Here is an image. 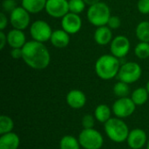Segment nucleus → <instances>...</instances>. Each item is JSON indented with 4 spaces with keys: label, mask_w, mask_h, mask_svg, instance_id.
<instances>
[{
    "label": "nucleus",
    "mask_w": 149,
    "mask_h": 149,
    "mask_svg": "<svg viewBox=\"0 0 149 149\" xmlns=\"http://www.w3.org/2000/svg\"><path fill=\"white\" fill-rule=\"evenodd\" d=\"M24 62L35 70H44L51 63V54L44 43L35 40L27 41L22 48Z\"/></svg>",
    "instance_id": "1"
},
{
    "label": "nucleus",
    "mask_w": 149,
    "mask_h": 149,
    "mask_svg": "<svg viewBox=\"0 0 149 149\" xmlns=\"http://www.w3.org/2000/svg\"><path fill=\"white\" fill-rule=\"evenodd\" d=\"M120 65V58L112 54H104L96 60L94 70L100 79L110 80L118 76Z\"/></svg>",
    "instance_id": "2"
},
{
    "label": "nucleus",
    "mask_w": 149,
    "mask_h": 149,
    "mask_svg": "<svg viewBox=\"0 0 149 149\" xmlns=\"http://www.w3.org/2000/svg\"><path fill=\"white\" fill-rule=\"evenodd\" d=\"M107 136L113 142L122 143L127 141L129 134V128L127 123L120 118L112 117L104 124Z\"/></svg>",
    "instance_id": "3"
},
{
    "label": "nucleus",
    "mask_w": 149,
    "mask_h": 149,
    "mask_svg": "<svg viewBox=\"0 0 149 149\" xmlns=\"http://www.w3.org/2000/svg\"><path fill=\"white\" fill-rule=\"evenodd\" d=\"M111 16L110 7L101 1L89 6L86 12L87 20L96 27L107 25Z\"/></svg>",
    "instance_id": "4"
},
{
    "label": "nucleus",
    "mask_w": 149,
    "mask_h": 149,
    "mask_svg": "<svg viewBox=\"0 0 149 149\" xmlns=\"http://www.w3.org/2000/svg\"><path fill=\"white\" fill-rule=\"evenodd\" d=\"M79 141L84 149H100L104 144V137L94 128L83 129L79 134Z\"/></svg>",
    "instance_id": "5"
},
{
    "label": "nucleus",
    "mask_w": 149,
    "mask_h": 149,
    "mask_svg": "<svg viewBox=\"0 0 149 149\" xmlns=\"http://www.w3.org/2000/svg\"><path fill=\"white\" fill-rule=\"evenodd\" d=\"M142 74L141 66L136 62H126L120 65L117 78L127 84L137 82Z\"/></svg>",
    "instance_id": "6"
},
{
    "label": "nucleus",
    "mask_w": 149,
    "mask_h": 149,
    "mask_svg": "<svg viewBox=\"0 0 149 149\" xmlns=\"http://www.w3.org/2000/svg\"><path fill=\"white\" fill-rule=\"evenodd\" d=\"M52 30L51 25L45 20H36L30 26V34L33 40L45 43L51 39Z\"/></svg>",
    "instance_id": "7"
},
{
    "label": "nucleus",
    "mask_w": 149,
    "mask_h": 149,
    "mask_svg": "<svg viewBox=\"0 0 149 149\" xmlns=\"http://www.w3.org/2000/svg\"><path fill=\"white\" fill-rule=\"evenodd\" d=\"M135 109L136 105L132 99L128 97L118 98L112 107L113 113L115 115V117L122 120L133 115V113L135 112Z\"/></svg>",
    "instance_id": "8"
},
{
    "label": "nucleus",
    "mask_w": 149,
    "mask_h": 149,
    "mask_svg": "<svg viewBox=\"0 0 149 149\" xmlns=\"http://www.w3.org/2000/svg\"><path fill=\"white\" fill-rule=\"evenodd\" d=\"M30 14L24 7L17 6L10 13V23L13 28L18 30H25L30 25L31 17Z\"/></svg>",
    "instance_id": "9"
},
{
    "label": "nucleus",
    "mask_w": 149,
    "mask_h": 149,
    "mask_svg": "<svg viewBox=\"0 0 149 149\" xmlns=\"http://www.w3.org/2000/svg\"><path fill=\"white\" fill-rule=\"evenodd\" d=\"M131 44L129 39L123 35H119L113 38L110 43V52L111 54L118 58H125L130 51Z\"/></svg>",
    "instance_id": "10"
},
{
    "label": "nucleus",
    "mask_w": 149,
    "mask_h": 149,
    "mask_svg": "<svg viewBox=\"0 0 149 149\" xmlns=\"http://www.w3.org/2000/svg\"><path fill=\"white\" fill-rule=\"evenodd\" d=\"M45 10L54 18H62L69 11V0H47Z\"/></svg>",
    "instance_id": "11"
},
{
    "label": "nucleus",
    "mask_w": 149,
    "mask_h": 149,
    "mask_svg": "<svg viewBox=\"0 0 149 149\" xmlns=\"http://www.w3.org/2000/svg\"><path fill=\"white\" fill-rule=\"evenodd\" d=\"M61 27L70 35L76 34L82 28V19L79 14L68 12L61 18Z\"/></svg>",
    "instance_id": "12"
},
{
    "label": "nucleus",
    "mask_w": 149,
    "mask_h": 149,
    "mask_svg": "<svg viewBox=\"0 0 149 149\" xmlns=\"http://www.w3.org/2000/svg\"><path fill=\"white\" fill-rule=\"evenodd\" d=\"M127 142L131 149H141L148 143L147 133L143 129L134 128L129 132Z\"/></svg>",
    "instance_id": "13"
},
{
    "label": "nucleus",
    "mask_w": 149,
    "mask_h": 149,
    "mask_svg": "<svg viewBox=\"0 0 149 149\" xmlns=\"http://www.w3.org/2000/svg\"><path fill=\"white\" fill-rule=\"evenodd\" d=\"M67 105L72 109H81L86 104V94L78 89L71 90L65 97Z\"/></svg>",
    "instance_id": "14"
},
{
    "label": "nucleus",
    "mask_w": 149,
    "mask_h": 149,
    "mask_svg": "<svg viewBox=\"0 0 149 149\" xmlns=\"http://www.w3.org/2000/svg\"><path fill=\"white\" fill-rule=\"evenodd\" d=\"M26 42L25 34L22 30L13 28L7 33V44L11 48H23Z\"/></svg>",
    "instance_id": "15"
},
{
    "label": "nucleus",
    "mask_w": 149,
    "mask_h": 149,
    "mask_svg": "<svg viewBox=\"0 0 149 149\" xmlns=\"http://www.w3.org/2000/svg\"><path fill=\"white\" fill-rule=\"evenodd\" d=\"M93 38L99 45H107L113 40V31L107 25L97 27L94 31Z\"/></svg>",
    "instance_id": "16"
},
{
    "label": "nucleus",
    "mask_w": 149,
    "mask_h": 149,
    "mask_svg": "<svg viewBox=\"0 0 149 149\" xmlns=\"http://www.w3.org/2000/svg\"><path fill=\"white\" fill-rule=\"evenodd\" d=\"M50 42L58 49L65 48L70 44V34L63 29L56 30L52 32Z\"/></svg>",
    "instance_id": "17"
},
{
    "label": "nucleus",
    "mask_w": 149,
    "mask_h": 149,
    "mask_svg": "<svg viewBox=\"0 0 149 149\" xmlns=\"http://www.w3.org/2000/svg\"><path fill=\"white\" fill-rule=\"evenodd\" d=\"M20 146L19 136L13 132L2 134L0 137V149H18Z\"/></svg>",
    "instance_id": "18"
},
{
    "label": "nucleus",
    "mask_w": 149,
    "mask_h": 149,
    "mask_svg": "<svg viewBox=\"0 0 149 149\" xmlns=\"http://www.w3.org/2000/svg\"><path fill=\"white\" fill-rule=\"evenodd\" d=\"M47 0H21V6L29 13L37 14L45 9Z\"/></svg>",
    "instance_id": "19"
},
{
    "label": "nucleus",
    "mask_w": 149,
    "mask_h": 149,
    "mask_svg": "<svg viewBox=\"0 0 149 149\" xmlns=\"http://www.w3.org/2000/svg\"><path fill=\"white\" fill-rule=\"evenodd\" d=\"M112 113H113V110L110 108L109 106L106 104H100L96 107L93 115L96 120H98L100 123L105 124L107 121H108L112 118Z\"/></svg>",
    "instance_id": "20"
},
{
    "label": "nucleus",
    "mask_w": 149,
    "mask_h": 149,
    "mask_svg": "<svg viewBox=\"0 0 149 149\" xmlns=\"http://www.w3.org/2000/svg\"><path fill=\"white\" fill-rule=\"evenodd\" d=\"M149 93L146 87H138L131 94V99L136 106H142L148 100Z\"/></svg>",
    "instance_id": "21"
},
{
    "label": "nucleus",
    "mask_w": 149,
    "mask_h": 149,
    "mask_svg": "<svg viewBox=\"0 0 149 149\" xmlns=\"http://www.w3.org/2000/svg\"><path fill=\"white\" fill-rule=\"evenodd\" d=\"M135 35L140 42L149 43V21H142L137 24Z\"/></svg>",
    "instance_id": "22"
},
{
    "label": "nucleus",
    "mask_w": 149,
    "mask_h": 149,
    "mask_svg": "<svg viewBox=\"0 0 149 149\" xmlns=\"http://www.w3.org/2000/svg\"><path fill=\"white\" fill-rule=\"evenodd\" d=\"M79 139L72 135H65L59 141V149H80Z\"/></svg>",
    "instance_id": "23"
},
{
    "label": "nucleus",
    "mask_w": 149,
    "mask_h": 149,
    "mask_svg": "<svg viewBox=\"0 0 149 149\" xmlns=\"http://www.w3.org/2000/svg\"><path fill=\"white\" fill-rule=\"evenodd\" d=\"M113 93L115 94V96H117L118 98L128 97V95L130 93L129 84H127V83H125L123 81L119 80L113 86Z\"/></svg>",
    "instance_id": "24"
},
{
    "label": "nucleus",
    "mask_w": 149,
    "mask_h": 149,
    "mask_svg": "<svg viewBox=\"0 0 149 149\" xmlns=\"http://www.w3.org/2000/svg\"><path fill=\"white\" fill-rule=\"evenodd\" d=\"M14 128V121L8 115L0 116V134H4L12 132Z\"/></svg>",
    "instance_id": "25"
},
{
    "label": "nucleus",
    "mask_w": 149,
    "mask_h": 149,
    "mask_svg": "<svg viewBox=\"0 0 149 149\" xmlns=\"http://www.w3.org/2000/svg\"><path fill=\"white\" fill-rule=\"evenodd\" d=\"M134 54L140 59H146L149 58V43L140 42L134 48Z\"/></svg>",
    "instance_id": "26"
},
{
    "label": "nucleus",
    "mask_w": 149,
    "mask_h": 149,
    "mask_svg": "<svg viewBox=\"0 0 149 149\" xmlns=\"http://www.w3.org/2000/svg\"><path fill=\"white\" fill-rule=\"evenodd\" d=\"M86 5L84 0H69V11L79 15L86 9Z\"/></svg>",
    "instance_id": "27"
},
{
    "label": "nucleus",
    "mask_w": 149,
    "mask_h": 149,
    "mask_svg": "<svg viewBox=\"0 0 149 149\" xmlns=\"http://www.w3.org/2000/svg\"><path fill=\"white\" fill-rule=\"evenodd\" d=\"M95 117L94 115H92V114H86L82 117V120H81V125L83 127V128L85 129H90V128H93L94 127V125H95Z\"/></svg>",
    "instance_id": "28"
},
{
    "label": "nucleus",
    "mask_w": 149,
    "mask_h": 149,
    "mask_svg": "<svg viewBox=\"0 0 149 149\" xmlns=\"http://www.w3.org/2000/svg\"><path fill=\"white\" fill-rule=\"evenodd\" d=\"M137 9L143 15L149 14V0H139L137 3Z\"/></svg>",
    "instance_id": "29"
},
{
    "label": "nucleus",
    "mask_w": 149,
    "mask_h": 149,
    "mask_svg": "<svg viewBox=\"0 0 149 149\" xmlns=\"http://www.w3.org/2000/svg\"><path fill=\"white\" fill-rule=\"evenodd\" d=\"M120 24H121V21H120V18L119 17L111 16L107 25L112 30H116L120 26Z\"/></svg>",
    "instance_id": "30"
},
{
    "label": "nucleus",
    "mask_w": 149,
    "mask_h": 149,
    "mask_svg": "<svg viewBox=\"0 0 149 149\" xmlns=\"http://www.w3.org/2000/svg\"><path fill=\"white\" fill-rule=\"evenodd\" d=\"M17 7V3L14 0H3V8L5 11L11 12Z\"/></svg>",
    "instance_id": "31"
},
{
    "label": "nucleus",
    "mask_w": 149,
    "mask_h": 149,
    "mask_svg": "<svg viewBox=\"0 0 149 149\" xmlns=\"http://www.w3.org/2000/svg\"><path fill=\"white\" fill-rule=\"evenodd\" d=\"M10 56L14 59H19L23 58V51L22 48H11Z\"/></svg>",
    "instance_id": "32"
},
{
    "label": "nucleus",
    "mask_w": 149,
    "mask_h": 149,
    "mask_svg": "<svg viewBox=\"0 0 149 149\" xmlns=\"http://www.w3.org/2000/svg\"><path fill=\"white\" fill-rule=\"evenodd\" d=\"M8 24V18L3 12L0 13V31H3Z\"/></svg>",
    "instance_id": "33"
},
{
    "label": "nucleus",
    "mask_w": 149,
    "mask_h": 149,
    "mask_svg": "<svg viewBox=\"0 0 149 149\" xmlns=\"http://www.w3.org/2000/svg\"><path fill=\"white\" fill-rule=\"evenodd\" d=\"M6 45H7V34H5L3 31H0V49L3 50Z\"/></svg>",
    "instance_id": "34"
},
{
    "label": "nucleus",
    "mask_w": 149,
    "mask_h": 149,
    "mask_svg": "<svg viewBox=\"0 0 149 149\" xmlns=\"http://www.w3.org/2000/svg\"><path fill=\"white\" fill-rule=\"evenodd\" d=\"M84 1L86 3V5H89V6H91L93 4H95V3L100 2V0H84Z\"/></svg>",
    "instance_id": "35"
},
{
    "label": "nucleus",
    "mask_w": 149,
    "mask_h": 149,
    "mask_svg": "<svg viewBox=\"0 0 149 149\" xmlns=\"http://www.w3.org/2000/svg\"><path fill=\"white\" fill-rule=\"evenodd\" d=\"M146 88L148 89V93H149V79H148V83H147V86H146Z\"/></svg>",
    "instance_id": "36"
},
{
    "label": "nucleus",
    "mask_w": 149,
    "mask_h": 149,
    "mask_svg": "<svg viewBox=\"0 0 149 149\" xmlns=\"http://www.w3.org/2000/svg\"><path fill=\"white\" fill-rule=\"evenodd\" d=\"M146 146H147V149H149V140L148 141V143H147V145H146Z\"/></svg>",
    "instance_id": "37"
}]
</instances>
